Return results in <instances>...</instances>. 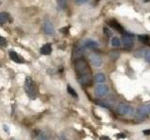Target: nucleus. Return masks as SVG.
Wrapping results in <instances>:
<instances>
[{
  "instance_id": "16",
  "label": "nucleus",
  "mask_w": 150,
  "mask_h": 140,
  "mask_svg": "<svg viewBox=\"0 0 150 140\" xmlns=\"http://www.w3.org/2000/svg\"><path fill=\"white\" fill-rule=\"evenodd\" d=\"M138 38L141 42H143V43H147L150 39V36L148 35H140L138 36Z\"/></svg>"
},
{
  "instance_id": "3",
  "label": "nucleus",
  "mask_w": 150,
  "mask_h": 140,
  "mask_svg": "<svg viewBox=\"0 0 150 140\" xmlns=\"http://www.w3.org/2000/svg\"><path fill=\"white\" fill-rule=\"evenodd\" d=\"M132 110H133L132 107L128 104H125V103H121V104H119L116 107V113L122 116L131 114Z\"/></svg>"
},
{
  "instance_id": "5",
  "label": "nucleus",
  "mask_w": 150,
  "mask_h": 140,
  "mask_svg": "<svg viewBox=\"0 0 150 140\" xmlns=\"http://www.w3.org/2000/svg\"><path fill=\"white\" fill-rule=\"evenodd\" d=\"M149 114H150V105H144L138 108L137 112H136V118L144 119L145 116Z\"/></svg>"
},
{
  "instance_id": "4",
  "label": "nucleus",
  "mask_w": 150,
  "mask_h": 140,
  "mask_svg": "<svg viewBox=\"0 0 150 140\" xmlns=\"http://www.w3.org/2000/svg\"><path fill=\"white\" fill-rule=\"evenodd\" d=\"M78 80L83 86H89L92 83V75L91 73H86L78 76Z\"/></svg>"
},
{
  "instance_id": "27",
  "label": "nucleus",
  "mask_w": 150,
  "mask_h": 140,
  "mask_svg": "<svg viewBox=\"0 0 150 140\" xmlns=\"http://www.w3.org/2000/svg\"><path fill=\"white\" fill-rule=\"evenodd\" d=\"M100 139H101V140H111L109 137H107V136H101Z\"/></svg>"
},
{
  "instance_id": "26",
  "label": "nucleus",
  "mask_w": 150,
  "mask_h": 140,
  "mask_svg": "<svg viewBox=\"0 0 150 140\" xmlns=\"http://www.w3.org/2000/svg\"><path fill=\"white\" fill-rule=\"evenodd\" d=\"M143 133H144L145 135H146V134H150V130H144Z\"/></svg>"
},
{
  "instance_id": "15",
  "label": "nucleus",
  "mask_w": 150,
  "mask_h": 140,
  "mask_svg": "<svg viewBox=\"0 0 150 140\" xmlns=\"http://www.w3.org/2000/svg\"><path fill=\"white\" fill-rule=\"evenodd\" d=\"M95 81L97 83H103L105 81V76H104V74H102V73H98L97 74L96 76H95Z\"/></svg>"
},
{
  "instance_id": "11",
  "label": "nucleus",
  "mask_w": 150,
  "mask_h": 140,
  "mask_svg": "<svg viewBox=\"0 0 150 140\" xmlns=\"http://www.w3.org/2000/svg\"><path fill=\"white\" fill-rule=\"evenodd\" d=\"M43 28H44L45 33H46V34H48V35H53L54 33L53 24H52V23H51L50 22H48V21H46V22H44Z\"/></svg>"
},
{
  "instance_id": "24",
  "label": "nucleus",
  "mask_w": 150,
  "mask_h": 140,
  "mask_svg": "<svg viewBox=\"0 0 150 140\" xmlns=\"http://www.w3.org/2000/svg\"><path fill=\"white\" fill-rule=\"evenodd\" d=\"M39 140H46V137H45V135L43 134H41L40 136H39Z\"/></svg>"
},
{
  "instance_id": "6",
  "label": "nucleus",
  "mask_w": 150,
  "mask_h": 140,
  "mask_svg": "<svg viewBox=\"0 0 150 140\" xmlns=\"http://www.w3.org/2000/svg\"><path fill=\"white\" fill-rule=\"evenodd\" d=\"M122 41H123L124 47L127 49H131L133 47V36L124 35L123 38H122Z\"/></svg>"
},
{
  "instance_id": "18",
  "label": "nucleus",
  "mask_w": 150,
  "mask_h": 140,
  "mask_svg": "<svg viewBox=\"0 0 150 140\" xmlns=\"http://www.w3.org/2000/svg\"><path fill=\"white\" fill-rule=\"evenodd\" d=\"M112 45L114 46V47H119L121 45L120 39L118 38V37H117V36L112 37Z\"/></svg>"
},
{
  "instance_id": "21",
  "label": "nucleus",
  "mask_w": 150,
  "mask_h": 140,
  "mask_svg": "<svg viewBox=\"0 0 150 140\" xmlns=\"http://www.w3.org/2000/svg\"><path fill=\"white\" fill-rule=\"evenodd\" d=\"M103 31H104V33H105V35L107 36H112V32L108 29L107 27H104V29H103Z\"/></svg>"
},
{
  "instance_id": "13",
  "label": "nucleus",
  "mask_w": 150,
  "mask_h": 140,
  "mask_svg": "<svg viewBox=\"0 0 150 140\" xmlns=\"http://www.w3.org/2000/svg\"><path fill=\"white\" fill-rule=\"evenodd\" d=\"M9 15L8 13L7 12H1L0 13V25L4 24V23H6L7 22L9 21Z\"/></svg>"
},
{
  "instance_id": "14",
  "label": "nucleus",
  "mask_w": 150,
  "mask_h": 140,
  "mask_svg": "<svg viewBox=\"0 0 150 140\" xmlns=\"http://www.w3.org/2000/svg\"><path fill=\"white\" fill-rule=\"evenodd\" d=\"M84 46L86 47V48L88 49H97L98 47V44L97 43L96 41H94V40H91V39H89V40H86V43H84Z\"/></svg>"
},
{
  "instance_id": "8",
  "label": "nucleus",
  "mask_w": 150,
  "mask_h": 140,
  "mask_svg": "<svg viewBox=\"0 0 150 140\" xmlns=\"http://www.w3.org/2000/svg\"><path fill=\"white\" fill-rule=\"evenodd\" d=\"M107 23L108 25H109L110 27L114 28L115 30H116L117 32L121 33V34H123L124 33V28L122 27V25L120 24V23L117 22L115 20H110V21H107Z\"/></svg>"
},
{
  "instance_id": "17",
  "label": "nucleus",
  "mask_w": 150,
  "mask_h": 140,
  "mask_svg": "<svg viewBox=\"0 0 150 140\" xmlns=\"http://www.w3.org/2000/svg\"><path fill=\"white\" fill-rule=\"evenodd\" d=\"M67 90H68V92H69V94L71 95V96H73V97H75V98H77V97H78L77 92L74 91V89H73L71 86L68 85V87H67Z\"/></svg>"
},
{
  "instance_id": "7",
  "label": "nucleus",
  "mask_w": 150,
  "mask_h": 140,
  "mask_svg": "<svg viewBox=\"0 0 150 140\" xmlns=\"http://www.w3.org/2000/svg\"><path fill=\"white\" fill-rule=\"evenodd\" d=\"M95 92L96 94L98 96V97H102L104 96L106 93L108 92V87L105 84H100V85H98L96 90H95Z\"/></svg>"
},
{
  "instance_id": "23",
  "label": "nucleus",
  "mask_w": 150,
  "mask_h": 140,
  "mask_svg": "<svg viewBox=\"0 0 150 140\" xmlns=\"http://www.w3.org/2000/svg\"><path fill=\"white\" fill-rule=\"evenodd\" d=\"M68 31H69L68 27H64L62 29H60V32H62V33H68Z\"/></svg>"
},
{
  "instance_id": "2",
  "label": "nucleus",
  "mask_w": 150,
  "mask_h": 140,
  "mask_svg": "<svg viewBox=\"0 0 150 140\" xmlns=\"http://www.w3.org/2000/svg\"><path fill=\"white\" fill-rule=\"evenodd\" d=\"M74 66H75V70H76V72L78 73L79 76L80 75H83V74L91 73L88 64H87V62L83 59H81V58L78 59L76 62H75Z\"/></svg>"
},
{
  "instance_id": "28",
  "label": "nucleus",
  "mask_w": 150,
  "mask_h": 140,
  "mask_svg": "<svg viewBox=\"0 0 150 140\" xmlns=\"http://www.w3.org/2000/svg\"><path fill=\"white\" fill-rule=\"evenodd\" d=\"M4 129L6 130V132L8 133V134H9V131L8 130V128H7V125H4Z\"/></svg>"
},
{
  "instance_id": "10",
  "label": "nucleus",
  "mask_w": 150,
  "mask_h": 140,
  "mask_svg": "<svg viewBox=\"0 0 150 140\" xmlns=\"http://www.w3.org/2000/svg\"><path fill=\"white\" fill-rule=\"evenodd\" d=\"M90 61H91L92 64L95 65V66H97V67L100 66L101 64H102V60L100 58V56L96 54V53H93L90 55Z\"/></svg>"
},
{
  "instance_id": "25",
  "label": "nucleus",
  "mask_w": 150,
  "mask_h": 140,
  "mask_svg": "<svg viewBox=\"0 0 150 140\" xmlns=\"http://www.w3.org/2000/svg\"><path fill=\"white\" fill-rule=\"evenodd\" d=\"M116 137L119 138V137H126V134H116Z\"/></svg>"
},
{
  "instance_id": "12",
  "label": "nucleus",
  "mask_w": 150,
  "mask_h": 140,
  "mask_svg": "<svg viewBox=\"0 0 150 140\" xmlns=\"http://www.w3.org/2000/svg\"><path fill=\"white\" fill-rule=\"evenodd\" d=\"M52 46L50 43H47L45 45H43L41 47V49H40V53L41 54H43V55H49L51 54L52 52Z\"/></svg>"
},
{
  "instance_id": "19",
  "label": "nucleus",
  "mask_w": 150,
  "mask_h": 140,
  "mask_svg": "<svg viewBox=\"0 0 150 140\" xmlns=\"http://www.w3.org/2000/svg\"><path fill=\"white\" fill-rule=\"evenodd\" d=\"M144 59L147 63H150V50H147L146 52L144 53Z\"/></svg>"
},
{
  "instance_id": "20",
  "label": "nucleus",
  "mask_w": 150,
  "mask_h": 140,
  "mask_svg": "<svg viewBox=\"0 0 150 140\" xmlns=\"http://www.w3.org/2000/svg\"><path fill=\"white\" fill-rule=\"evenodd\" d=\"M6 44H7L6 39H5L2 36H0V45H2V46H6Z\"/></svg>"
},
{
  "instance_id": "9",
  "label": "nucleus",
  "mask_w": 150,
  "mask_h": 140,
  "mask_svg": "<svg viewBox=\"0 0 150 140\" xmlns=\"http://www.w3.org/2000/svg\"><path fill=\"white\" fill-rule=\"evenodd\" d=\"M8 55H9V58H11L13 61V62H15V63L22 64V63L25 62V61H23V59L21 57V56L19 55L17 52H15L14 50H9Z\"/></svg>"
},
{
  "instance_id": "1",
  "label": "nucleus",
  "mask_w": 150,
  "mask_h": 140,
  "mask_svg": "<svg viewBox=\"0 0 150 140\" xmlns=\"http://www.w3.org/2000/svg\"><path fill=\"white\" fill-rule=\"evenodd\" d=\"M25 92L27 93V95L29 96L32 99H35L38 96V89L35 85L34 81L32 80L30 78H26L25 81Z\"/></svg>"
},
{
  "instance_id": "22",
  "label": "nucleus",
  "mask_w": 150,
  "mask_h": 140,
  "mask_svg": "<svg viewBox=\"0 0 150 140\" xmlns=\"http://www.w3.org/2000/svg\"><path fill=\"white\" fill-rule=\"evenodd\" d=\"M78 4H84V3H86L88 0H75Z\"/></svg>"
}]
</instances>
